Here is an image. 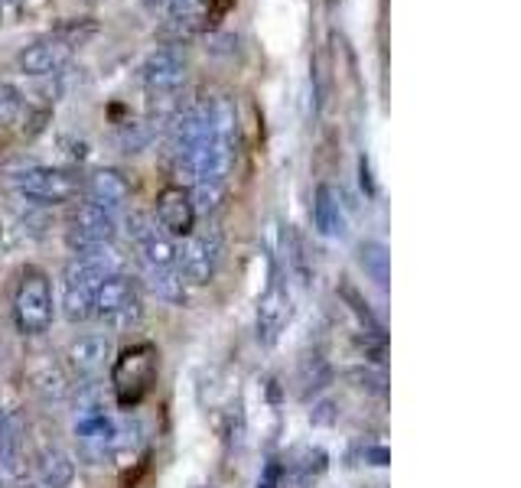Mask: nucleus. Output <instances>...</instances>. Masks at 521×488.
I'll return each mask as SVG.
<instances>
[{"mask_svg": "<svg viewBox=\"0 0 521 488\" xmlns=\"http://www.w3.org/2000/svg\"><path fill=\"white\" fill-rule=\"evenodd\" d=\"M56 303H53V280L40 267H27L20 277L14 297V323L20 336H43L53 326Z\"/></svg>", "mask_w": 521, "mask_h": 488, "instance_id": "f257e3e1", "label": "nucleus"}, {"mask_svg": "<svg viewBox=\"0 0 521 488\" xmlns=\"http://www.w3.org/2000/svg\"><path fill=\"white\" fill-rule=\"evenodd\" d=\"M157 378V349L154 345H131L111 365V388L121 407H137L154 388Z\"/></svg>", "mask_w": 521, "mask_h": 488, "instance_id": "f03ea898", "label": "nucleus"}, {"mask_svg": "<svg viewBox=\"0 0 521 488\" xmlns=\"http://www.w3.org/2000/svg\"><path fill=\"white\" fill-rule=\"evenodd\" d=\"M10 186L30 205H66L82 192V179L59 166H23L10 173Z\"/></svg>", "mask_w": 521, "mask_h": 488, "instance_id": "7ed1b4c3", "label": "nucleus"}, {"mask_svg": "<svg viewBox=\"0 0 521 488\" xmlns=\"http://www.w3.org/2000/svg\"><path fill=\"white\" fill-rule=\"evenodd\" d=\"M95 316L105 323L111 332H131L141 326L144 306H141V290L127 274H108L95 290Z\"/></svg>", "mask_w": 521, "mask_h": 488, "instance_id": "20e7f679", "label": "nucleus"}, {"mask_svg": "<svg viewBox=\"0 0 521 488\" xmlns=\"http://www.w3.org/2000/svg\"><path fill=\"white\" fill-rule=\"evenodd\" d=\"M222 251H225V241L215 225L193 231L183 244L180 258H176V271L186 280V287H206L215 277V271H219Z\"/></svg>", "mask_w": 521, "mask_h": 488, "instance_id": "39448f33", "label": "nucleus"}, {"mask_svg": "<svg viewBox=\"0 0 521 488\" xmlns=\"http://www.w3.org/2000/svg\"><path fill=\"white\" fill-rule=\"evenodd\" d=\"M189 62L180 46H157L141 66V85L154 101H170L186 82Z\"/></svg>", "mask_w": 521, "mask_h": 488, "instance_id": "423d86ee", "label": "nucleus"}, {"mask_svg": "<svg viewBox=\"0 0 521 488\" xmlns=\"http://www.w3.org/2000/svg\"><path fill=\"white\" fill-rule=\"evenodd\" d=\"M101 277L95 267H88L85 261L72 258L66 274H62V316L69 319L72 326L88 323L95 316V290L101 284Z\"/></svg>", "mask_w": 521, "mask_h": 488, "instance_id": "0eeeda50", "label": "nucleus"}, {"mask_svg": "<svg viewBox=\"0 0 521 488\" xmlns=\"http://www.w3.org/2000/svg\"><path fill=\"white\" fill-rule=\"evenodd\" d=\"M118 235V218L111 212L98 209L92 202H79L69 215V228H66V244L72 254H82L95 244H111Z\"/></svg>", "mask_w": 521, "mask_h": 488, "instance_id": "6e6552de", "label": "nucleus"}, {"mask_svg": "<svg viewBox=\"0 0 521 488\" xmlns=\"http://www.w3.org/2000/svg\"><path fill=\"white\" fill-rule=\"evenodd\" d=\"M206 140H209V101H196V105H189L170 118V153L176 163L193 157L196 150L206 147Z\"/></svg>", "mask_w": 521, "mask_h": 488, "instance_id": "1a4fd4ad", "label": "nucleus"}, {"mask_svg": "<svg viewBox=\"0 0 521 488\" xmlns=\"http://www.w3.org/2000/svg\"><path fill=\"white\" fill-rule=\"evenodd\" d=\"M111 362V339L105 332H85L75 336L66 349V368L79 381H98L101 371Z\"/></svg>", "mask_w": 521, "mask_h": 488, "instance_id": "9d476101", "label": "nucleus"}, {"mask_svg": "<svg viewBox=\"0 0 521 488\" xmlns=\"http://www.w3.org/2000/svg\"><path fill=\"white\" fill-rule=\"evenodd\" d=\"M75 49L66 46L59 40V36H43V40H36L30 46H23L20 49V56H17V66L23 75H33V79H46V75H59L62 69L69 66V59H72Z\"/></svg>", "mask_w": 521, "mask_h": 488, "instance_id": "9b49d317", "label": "nucleus"}, {"mask_svg": "<svg viewBox=\"0 0 521 488\" xmlns=\"http://www.w3.org/2000/svg\"><path fill=\"white\" fill-rule=\"evenodd\" d=\"M114 430H118V417L98 414L75 420V436H79V456L92 466H105L114 456Z\"/></svg>", "mask_w": 521, "mask_h": 488, "instance_id": "f8f14e48", "label": "nucleus"}, {"mask_svg": "<svg viewBox=\"0 0 521 488\" xmlns=\"http://www.w3.org/2000/svg\"><path fill=\"white\" fill-rule=\"evenodd\" d=\"M157 225L167 231L170 238H189L196 231V209L189 199V189L167 186L157 196Z\"/></svg>", "mask_w": 521, "mask_h": 488, "instance_id": "ddd939ff", "label": "nucleus"}, {"mask_svg": "<svg viewBox=\"0 0 521 488\" xmlns=\"http://www.w3.org/2000/svg\"><path fill=\"white\" fill-rule=\"evenodd\" d=\"M290 316H294V303H290V293L281 280H274L268 293L258 303V342L274 345L281 339V332L287 329Z\"/></svg>", "mask_w": 521, "mask_h": 488, "instance_id": "4468645a", "label": "nucleus"}, {"mask_svg": "<svg viewBox=\"0 0 521 488\" xmlns=\"http://www.w3.org/2000/svg\"><path fill=\"white\" fill-rule=\"evenodd\" d=\"M82 192L88 196V202L98 205L105 212H118L131 199V183L118 173V170H95L92 176L82 183Z\"/></svg>", "mask_w": 521, "mask_h": 488, "instance_id": "2eb2a0df", "label": "nucleus"}, {"mask_svg": "<svg viewBox=\"0 0 521 488\" xmlns=\"http://www.w3.org/2000/svg\"><path fill=\"white\" fill-rule=\"evenodd\" d=\"M0 479L17 485L23 482V420L7 414L0 423Z\"/></svg>", "mask_w": 521, "mask_h": 488, "instance_id": "dca6fc26", "label": "nucleus"}, {"mask_svg": "<svg viewBox=\"0 0 521 488\" xmlns=\"http://www.w3.org/2000/svg\"><path fill=\"white\" fill-rule=\"evenodd\" d=\"M36 475H40L43 488H75L79 482V466H75L72 453L62 446H43L36 456Z\"/></svg>", "mask_w": 521, "mask_h": 488, "instance_id": "f3484780", "label": "nucleus"}, {"mask_svg": "<svg viewBox=\"0 0 521 488\" xmlns=\"http://www.w3.org/2000/svg\"><path fill=\"white\" fill-rule=\"evenodd\" d=\"M30 384H33V391L40 394L46 404L66 401V397L72 394V375H69V368L62 365V362H53V358H43V362L33 365Z\"/></svg>", "mask_w": 521, "mask_h": 488, "instance_id": "a211bd4d", "label": "nucleus"}, {"mask_svg": "<svg viewBox=\"0 0 521 488\" xmlns=\"http://www.w3.org/2000/svg\"><path fill=\"white\" fill-rule=\"evenodd\" d=\"M313 225L323 238H339L346 231V212H342L339 192L329 183H320L313 192Z\"/></svg>", "mask_w": 521, "mask_h": 488, "instance_id": "6ab92c4d", "label": "nucleus"}, {"mask_svg": "<svg viewBox=\"0 0 521 488\" xmlns=\"http://www.w3.org/2000/svg\"><path fill=\"white\" fill-rule=\"evenodd\" d=\"M147 287L157 300L173 303V306H186V280L180 277L176 267H144Z\"/></svg>", "mask_w": 521, "mask_h": 488, "instance_id": "aec40b11", "label": "nucleus"}, {"mask_svg": "<svg viewBox=\"0 0 521 488\" xmlns=\"http://www.w3.org/2000/svg\"><path fill=\"white\" fill-rule=\"evenodd\" d=\"M137 248H141L144 267H176V258H180V248H176V241L163 228H157V225L150 228L141 241H137Z\"/></svg>", "mask_w": 521, "mask_h": 488, "instance_id": "412c9836", "label": "nucleus"}, {"mask_svg": "<svg viewBox=\"0 0 521 488\" xmlns=\"http://www.w3.org/2000/svg\"><path fill=\"white\" fill-rule=\"evenodd\" d=\"M359 264L365 267V274L375 280L381 290H388L391 284V254L381 241H362L359 244Z\"/></svg>", "mask_w": 521, "mask_h": 488, "instance_id": "4be33fe9", "label": "nucleus"}, {"mask_svg": "<svg viewBox=\"0 0 521 488\" xmlns=\"http://www.w3.org/2000/svg\"><path fill=\"white\" fill-rule=\"evenodd\" d=\"M284 254H287V271L294 274L300 284H310L313 280V261L307 254V241H303V235L294 225H287V231H284Z\"/></svg>", "mask_w": 521, "mask_h": 488, "instance_id": "5701e85b", "label": "nucleus"}, {"mask_svg": "<svg viewBox=\"0 0 521 488\" xmlns=\"http://www.w3.org/2000/svg\"><path fill=\"white\" fill-rule=\"evenodd\" d=\"M160 121L163 118H150V121H127L121 124V131H118V144L124 147V153H141L147 150L150 144H154V137L160 131Z\"/></svg>", "mask_w": 521, "mask_h": 488, "instance_id": "b1692460", "label": "nucleus"}, {"mask_svg": "<svg viewBox=\"0 0 521 488\" xmlns=\"http://www.w3.org/2000/svg\"><path fill=\"white\" fill-rule=\"evenodd\" d=\"M72 404H75V420L108 414V410H105V394H101V384L98 381H82L79 391L72 394Z\"/></svg>", "mask_w": 521, "mask_h": 488, "instance_id": "393cba45", "label": "nucleus"}, {"mask_svg": "<svg viewBox=\"0 0 521 488\" xmlns=\"http://www.w3.org/2000/svg\"><path fill=\"white\" fill-rule=\"evenodd\" d=\"M329 381H333V371H329L326 358H320V355H307V362L300 365V391H303V397L320 394Z\"/></svg>", "mask_w": 521, "mask_h": 488, "instance_id": "a878e982", "label": "nucleus"}, {"mask_svg": "<svg viewBox=\"0 0 521 488\" xmlns=\"http://www.w3.org/2000/svg\"><path fill=\"white\" fill-rule=\"evenodd\" d=\"M53 36H59L66 46L79 49V46H85L88 40H95L98 36V23L92 17H69L66 23H59V27L53 30Z\"/></svg>", "mask_w": 521, "mask_h": 488, "instance_id": "bb28decb", "label": "nucleus"}, {"mask_svg": "<svg viewBox=\"0 0 521 488\" xmlns=\"http://www.w3.org/2000/svg\"><path fill=\"white\" fill-rule=\"evenodd\" d=\"M342 297H346L349 300V306H352V313L355 316H359V323L365 326V332H368V336H375V339H385V329H381V323H378V319H375V313L372 310H368V303L359 297V293H355L349 284L346 287H342Z\"/></svg>", "mask_w": 521, "mask_h": 488, "instance_id": "cd10ccee", "label": "nucleus"}, {"mask_svg": "<svg viewBox=\"0 0 521 488\" xmlns=\"http://www.w3.org/2000/svg\"><path fill=\"white\" fill-rule=\"evenodd\" d=\"M349 381L355 384L359 391H368V394H375V397H385L388 394V381L381 371L375 368H352L349 371Z\"/></svg>", "mask_w": 521, "mask_h": 488, "instance_id": "c85d7f7f", "label": "nucleus"}, {"mask_svg": "<svg viewBox=\"0 0 521 488\" xmlns=\"http://www.w3.org/2000/svg\"><path fill=\"white\" fill-rule=\"evenodd\" d=\"M281 482H284V466L277 459H271L268 466H264V472H261L258 488H281Z\"/></svg>", "mask_w": 521, "mask_h": 488, "instance_id": "c756f323", "label": "nucleus"}, {"mask_svg": "<svg viewBox=\"0 0 521 488\" xmlns=\"http://www.w3.org/2000/svg\"><path fill=\"white\" fill-rule=\"evenodd\" d=\"M232 10H235V0H209V7H206V14H202V17H206V23H212V27H215V23L225 20L228 14H232Z\"/></svg>", "mask_w": 521, "mask_h": 488, "instance_id": "7c9ffc66", "label": "nucleus"}, {"mask_svg": "<svg viewBox=\"0 0 521 488\" xmlns=\"http://www.w3.org/2000/svg\"><path fill=\"white\" fill-rule=\"evenodd\" d=\"M20 92L14 85H7V82H0V114H7V111H17L20 108Z\"/></svg>", "mask_w": 521, "mask_h": 488, "instance_id": "2f4dec72", "label": "nucleus"}, {"mask_svg": "<svg viewBox=\"0 0 521 488\" xmlns=\"http://www.w3.org/2000/svg\"><path fill=\"white\" fill-rule=\"evenodd\" d=\"M359 173H362V186L368 196H375V179H372V166H368V157L359 160Z\"/></svg>", "mask_w": 521, "mask_h": 488, "instance_id": "473e14b6", "label": "nucleus"}, {"mask_svg": "<svg viewBox=\"0 0 521 488\" xmlns=\"http://www.w3.org/2000/svg\"><path fill=\"white\" fill-rule=\"evenodd\" d=\"M144 4L150 7V10H170L176 0H144Z\"/></svg>", "mask_w": 521, "mask_h": 488, "instance_id": "72a5a7b5", "label": "nucleus"}, {"mask_svg": "<svg viewBox=\"0 0 521 488\" xmlns=\"http://www.w3.org/2000/svg\"><path fill=\"white\" fill-rule=\"evenodd\" d=\"M14 488H43L40 482H17Z\"/></svg>", "mask_w": 521, "mask_h": 488, "instance_id": "f704fd0d", "label": "nucleus"}, {"mask_svg": "<svg viewBox=\"0 0 521 488\" xmlns=\"http://www.w3.org/2000/svg\"><path fill=\"white\" fill-rule=\"evenodd\" d=\"M10 4H17V0H0V7H10Z\"/></svg>", "mask_w": 521, "mask_h": 488, "instance_id": "c9c22d12", "label": "nucleus"}, {"mask_svg": "<svg viewBox=\"0 0 521 488\" xmlns=\"http://www.w3.org/2000/svg\"><path fill=\"white\" fill-rule=\"evenodd\" d=\"M4 417H7V410H4V407H0V423H4Z\"/></svg>", "mask_w": 521, "mask_h": 488, "instance_id": "e433bc0d", "label": "nucleus"}]
</instances>
